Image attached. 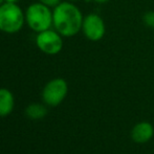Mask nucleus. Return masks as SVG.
<instances>
[{
  "instance_id": "obj_1",
  "label": "nucleus",
  "mask_w": 154,
  "mask_h": 154,
  "mask_svg": "<svg viewBox=\"0 0 154 154\" xmlns=\"http://www.w3.org/2000/svg\"><path fill=\"white\" fill-rule=\"evenodd\" d=\"M84 16L71 1L60 2L53 10V26L65 38H70L82 31Z\"/></svg>"
},
{
  "instance_id": "obj_2",
  "label": "nucleus",
  "mask_w": 154,
  "mask_h": 154,
  "mask_svg": "<svg viewBox=\"0 0 154 154\" xmlns=\"http://www.w3.org/2000/svg\"><path fill=\"white\" fill-rule=\"evenodd\" d=\"M25 23L32 31L40 32L53 26V11L41 2H35L24 12Z\"/></svg>"
},
{
  "instance_id": "obj_3",
  "label": "nucleus",
  "mask_w": 154,
  "mask_h": 154,
  "mask_svg": "<svg viewBox=\"0 0 154 154\" xmlns=\"http://www.w3.org/2000/svg\"><path fill=\"white\" fill-rule=\"evenodd\" d=\"M25 23V14L17 3L4 2L0 5V31L5 34L20 32Z\"/></svg>"
},
{
  "instance_id": "obj_4",
  "label": "nucleus",
  "mask_w": 154,
  "mask_h": 154,
  "mask_svg": "<svg viewBox=\"0 0 154 154\" xmlns=\"http://www.w3.org/2000/svg\"><path fill=\"white\" fill-rule=\"evenodd\" d=\"M35 42L37 47L45 55H57L63 48V36L56 29H49L37 32Z\"/></svg>"
},
{
  "instance_id": "obj_5",
  "label": "nucleus",
  "mask_w": 154,
  "mask_h": 154,
  "mask_svg": "<svg viewBox=\"0 0 154 154\" xmlns=\"http://www.w3.org/2000/svg\"><path fill=\"white\" fill-rule=\"evenodd\" d=\"M68 91V86L64 79L57 78L45 85L43 88V101L49 106H58L65 99Z\"/></svg>"
},
{
  "instance_id": "obj_6",
  "label": "nucleus",
  "mask_w": 154,
  "mask_h": 154,
  "mask_svg": "<svg viewBox=\"0 0 154 154\" xmlns=\"http://www.w3.org/2000/svg\"><path fill=\"white\" fill-rule=\"evenodd\" d=\"M82 32L89 41L97 42L105 36L106 26L103 18L97 14H88L84 17L82 24Z\"/></svg>"
},
{
  "instance_id": "obj_7",
  "label": "nucleus",
  "mask_w": 154,
  "mask_h": 154,
  "mask_svg": "<svg viewBox=\"0 0 154 154\" xmlns=\"http://www.w3.org/2000/svg\"><path fill=\"white\" fill-rule=\"evenodd\" d=\"M153 126L150 123L142 122L134 126L131 132V136L132 140L136 143H147L148 140H151V137L153 136Z\"/></svg>"
},
{
  "instance_id": "obj_8",
  "label": "nucleus",
  "mask_w": 154,
  "mask_h": 154,
  "mask_svg": "<svg viewBox=\"0 0 154 154\" xmlns=\"http://www.w3.org/2000/svg\"><path fill=\"white\" fill-rule=\"evenodd\" d=\"M14 95L6 88H0V116H6L14 109Z\"/></svg>"
},
{
  "instance_id": "obj_9",
  "label": "nucleus",
  "mask_w": 154,
  "mask_h": 154,
  "mask_svg": "<svg viewBox=\"0 0 154 154\" xmlns=\"http://www.w3.org/2000/svg\"><path fill=\"white\" fill-rule=\"evenodd\" d=\"M46 113H47L46 107L38 103L31 104L26 108V116L29 119H32V120H39V119L44 118L46 116Z\"/></svg>"
},
{
  "instance_id": "obj_10",
  "label": "nucleus",
  "mask_w": 154,
  "mask_h": 154,
  "mask_svg": "<svg viewBox=\"0 0 154 154\" xmlns=\"http://www.w3.org/2000/svg\"><path fill=\"white\" fill-rule=\"evenodd\" d=\"M143 22L149 29H154V11H148L143 16Z\"/></svg>"
},
{
  "instance_id": "obj_11",
  "label": "nucleus",
  "mask_w": 154,
  "mask_h": 154,
  "mask_svg": "<svg viewBox=\"0 0 154 154\" xmlns=\"http://www.w3.org/2000/svg\"><path fill=\"white\" fill-rule=\"evenodd\" d=\"M38 1L45 4V5L48 6V8H56L60 2H62L61 0H38Z\"/></svg>"
},
{
  "instance_id": "obj_12",
  "label": "nucleus",
  "mask_w": 154,
  "mask_h": 154,
  "mask_svg": "<svg viewBox=\"0 0 154 154\" xmlns=\"http://www.w3.org/2000/svg\"><path fill=\"white\" fill-rule=\"evenodd\" d=\"M93 1H95L97 3H107L110 0H93Z\"/></svg>"
},
{
  "instance_id": "obj_13",
  "label": "nucleus",
  "mask_w": 154,
  "mask_h": 154,
  "mask_svg": "<svg viewBox=\"0 0 154 154\" xmlns=\"http://www.w3.org/2000/svg\"><path fill=\"white\" fill-rule=\"evenodd\" d=\"M5 2H8V3H17L19 0H4Z\"/></svg>"
},
{
  "instance_id": "obj_14",
  "label": "nucleus",
  "mask_w": 154,
  "mask_h": 154,
  "mask_svg": "<svg viewBox=\"0 0 154 154\" xmlns=\"http://www.w3.org/2000/svg\"><path fill=\"white\" fill-rule=\"evenodd\" d=\"M4 2H5V1H4V0H0V5H1L2 3H4Z\"/></svg>"
},
{
  "instance_id": "obj_15",
  "label": "nucleus",
  "mask_w": 154,
  "mask_h": 154,
  "mask_svg": "<svg viewBox=\"0 0 154 154\" xmlns=\"http://www.w3.org/2000/svg\"><path fill=\"white\" fill-rule=\"evenodd\" d=\"M67 1H71V2H75V1H79V0H67Z\"/></svg>"
}]
</instances>
